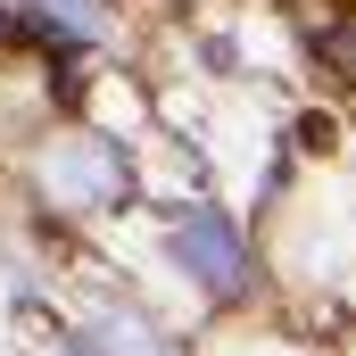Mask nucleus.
<instances>
[{
	"mask_svg": "<svg viewBox=\"0 0 356 356\" xmlns=\"http://www.w3.org/2000/svg\"><path fill=\"white\" fill-rule=\"evenodd\" d=\"M91 356H175L166 340H158V323L149 315H133V307H116V298H99L91 307Z\"/></svg>",
	"mask_w": 356,
	"mask_h": 356,
	"instance_id": "nucleus-3",
	"label": "nucleus"
},
{
	"mask_svg": "<svg viewBox=\"0 0 356 356\" xmlns=\"http://www.w3.org/2000/svg\"><path fill=\"white\" fill-rule=\"evenodd\" d=\"M175 257H182V273H199L216 298H241L249 290V249H241V232L224 224V216H182L175 224Z\"/></svg>",
	"mask_w": 356,
	"mask_h": 356,
	"instance_id": "nucleus-2",
	"label": "nucleus"
},
{
	"mask_svg": "<svg viewBox=\"0 0 356 356\" xmlns=\"http://www.w3.org/2000/svg\"><path fill=\"white\" fill-rule=\"evenodd\" d=\"M0 42H17V17H8V8H0Z\"/></svg>",
	"mask_w": 356,
	"mask_h": 356,
	"instance_id": "nucleus-7",
	"label": "nucleus"
},
{
	"mask_svg": "<svg viewBox=\"0 0 356 356\" xmlns=\"http://www.w3.org/2000/svg\"><path fill=\"white\" fill-rule=\"evenodd\" d=\"M50 356H91V348H83V340H58V348H50Z\"/></svg>",
	"mask_w": 356,
	"mask_h": 356,
	"instance_id": "nucleus-6",
	"label": "nucleus"
},
{
	"mask_svg": "<svg viewBox=\"0 0 356 356\" xmlns=\"http://www.w3.org/2000/svg\"><path fill=\"white\" fill-rule=\"evenodd\" d=\"M315 58H323L332 75H348V83H356V17H340L332 33H315Z\"/></svg>",
	"mask_w": 356,
	"mask_h": 356,
	"instance_id": "nucleus-5",
	"label": "nucleus"
},
{
	"mask_svg": "<svg viewBox=\"0 0 356 356\" xmlns=\"http://www.w3.org/2000/svg\"><path fill=\"white\" fill-rule=\"evenodd\" d=\"M33 8H42V25H58V33H75V42H99V33L116 25L108 0H33Z\"/></svg>",
	"mask_w": 356,
	"mask_h": 356,
	"instance_id": "nucleus-4",
	"label": "nucleus"
},
{
	"mask_svg": "<svg viewBox=\"0 0 356 356\" xmlns=\"http://www.w3.org/2000/svg\"><path fill=\"white\" fill-rule=\"evenodd\" d=\"M33 182H42L50 207L83 216V207H108V199L124 191V158H116V141H99V133H58V141L42 149Z\"/></svg>",
	"mask_w": 356,
	"mask_h": 356,
	"instance_id": "nucleus-1",
	"label": "nucleus"
}]
</instances>
